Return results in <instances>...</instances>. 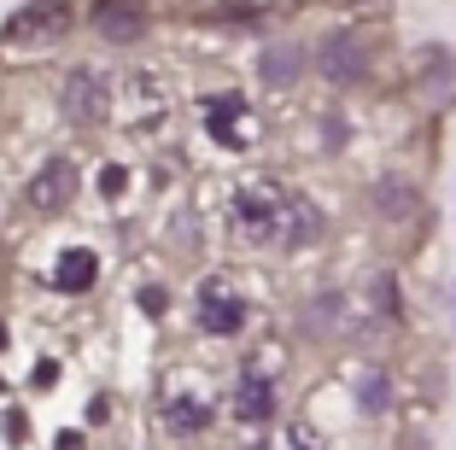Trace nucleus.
Masks as SVG:
<instances>
[{
	"instance_id": "9",
	"label": "nucleus",
	"mask_w": 456,
	"mask_h": 450,
	"mask_svg": "<svg viewBox=\"0 0 456 450\" xmlns=\"http://www.w3.org/2000/svg\"><path fill=\"white\" fill-rule=\"evenodd\" d=\"M94 252H82V246H70V252H59V269H53V281H59V292H88L94 287Z\"/></svg>"
},
{
	"instance_id": "11",
	"label": "nucleus",
	"mask_w": 456,
	"mask_h": 450,
	"mask_svg": "<svg viewBox=\"0 0 456 450\" xmlns=\"http://www.w3.org/2000/svg\"><path fill=\"white\" fill-rule=\"evenodd\" d=\"M293 77H298V47H269L264 53V82L281 88V82H293Z\"/></svg>"
},
{
	"instance_id": "5",
	"label": "nucleus",
	"mask_w": 456,
	"mask_h": 450,
	"mask_svg": "<svg viewBox=\"0 0 456 450\" xmlns=\"http://www.w3.org/2000/svg\"><path fill=\"white\" fill-rule=\"evenodd\" d=\"M70 193H77V164H70V159H47L41 176L24 187V205H29V211H59Z\"/></svg>"
},
{
	"instance_id": "18",
	"label": "nucleus",
	"mask_w": 456,
	"mask_h": 450,
	"mask_svg": "<svg viewBox=\"0 0 456 450\" xmlns=\"http://www.w3.org/2000/svg\"><path fill=\"white\" fill-rule=\"evenodd\" d=\"M252 450H264V445H252Z\"/></svg>"
},
{
	"instance_id": "3",
	"label": "nucleus",
	"mask_w": 456,
	"mask_h": 450,
	"mask_svg": "<svg viewBox=\"0 0 456 450\" xmlns=\"http://www.w3.org/2000/svg\"><path fill=\"white\" fill-rule=\"evenodd\" d=\"M59 100H65V118L70 123H100L111 111V82L100 77V70H88V65H77L65 77V88H59Z\"/></svg>"
},
{
	"instance_id": "1",
	"label": "nucleus",
	"mask_w": 456,
	"mask_h": 450,
	"mask_svg": "<svg viewBox=\"0 0 456 450\" xmlns=\"http://www.w3.org/2000/svg\"><path fill=\"white\" fill-rule=\"evenodd\" d=\"M293 199L298 193H281L275 182H246L234 193V228L257 246H287L293 234Z\"/></svg>"
},
{
	"instance_id": "4",
	"label": "nucleus",
	"mask_w": 456,
	"mask_h": 450,
	"mask_svg": "<svg viewBox=\"0 0 456 450\" xmlns=\"http://www.w3.org/2000/svg\"><path fill=\"white\" fill-rule=\"evenodd\" d=\"M193 316H200L205 333H240L246 328V299L228 281H205L200 299H193Z\"/></svg>"
},
{
	"instance_id": "13",
	"label": "nucleus",
	"mask_w": 456,
	"mask_h": 450,
	"mask_svg": "<svg viewBox=\"0 0 456 450\" xmlns=\"http://www.w3.org/2000/svg\"><path fill=\"white\" fill-rule=\"evenodd\" d=\"M357 404H362L369 415H375V410H387V404H392V386H387V374H362V380H357Z\"/></svg>"
},
{
	"instance_id": "7",
	"label": "nucleus",
	"mask_w": 456,
	"mask_h": 450,
	"mask_svg": "<svg viewBox=\"0 0 456 450\" xmlns=\"http://www.w3.org/2000/svg\"><path fill=\"white\" fill-rule=\"evenodd\" d=\"M362 65H369V59H362V41L346 36V29H339V36H328L322 47H316V70H322L328 82H357Z\"/></svg>"
},
{
	"instance_id": "16",
	"label": "nucleus",
	"mask_w": 456,
	"mask_h": 450,
	"mask_svg": "<svg viewBox=\"0 0 456 450\" xmlns=\"http://www.w3.org/2000/svg\"><path fill=\"white\" fill-rule=\"evenodd\" d=\"M287 450H316V445H310V433H305V427H298V433L287 438Z\"/></svg>"
},
{
	"instance_id": "2",
	"label": "nucleus",
	"mask_w": 456,
	"mask_h": 450,
	"mask_svg": "<svg viewBox=\"0 0 456 450\" xmlns=\"http://www.w3.org/2000/svg\"><path fill=\"white\" fill-rule=\"evenodd\" d=\"M65 29H70V0H24L0 29V47H47Z\"/></svg>"
},
{
	"instance_id": "17",
	"label": "nucleus",
	"mask_w": 456,
	"mask_h": 450,
	"mask_svg": "<svg viewBox=\"0 0 456 450\" xmlns=\"http://www.w3.org/2000/svg\"><path fill=\"white\" fill-rule=\"evenodd\" d=\"M451 305H456V287H451Z\"/></svg>"
},
{
	"instance_id": "14",
	"label": "nucleus",
	"mask_w": 456,
	"mask_h": 450,
	"mask_svg": "<svg viewBox=\"0 0 456 450\" xmlns=\"http://www.w3.org/2000/svg\"><path fill=\"white\" fill-rule=\"evenodd\" d=\"M375 310H387V316L398 310V287H392V275H380V281H375Z\"/></svg>"
},
{
	"instance_id": "15",
	"label": "nucleus",
	"mask_w": 456,
	"mask_h": 450,
	"mask_svg": "<svg viewBox=\"0 0 456 450\" xmlns=\"http://www.w3.org/2000/svg\"><path fill=\"white\" fill-rule=\"evenodd\" d=\"M141 310H152V316H159V310H164V292L147 287V292H141Z\"/></svg>"
},
{
	"instance_id": "8",
	"label": "nucleus",
	"mask_w": 456,
	"mask_h": 450,
	"mask_svg": "<svg viewBox=\"0 0 456 450\" xmlns=\"http://www.w3.org/2000/svg\"><path fill=\"white\" fill-rule=\"evenodd\" d=\"M234 415H240V421H269V415H275V392H269L264 374H240V386H234Z\"/></svg>"
},
{
	"instance_id": "10",
	"label": "nucleus",
	"mask_w": 456,
	"mask_h": 450,
	"mask_svg": "<svg viewBox=\"0 0 456 450\" xmlns=\"http://www.w3.org/2000/svg\"><path fill=\"white\" fill-rule=\"evenodd\" d=\"M375 205H380V217H410L416 211V187L403 182V176H387V182L375 187Z\"/></svg>"
},
{
	"instance_id": "6",
	"label": "nucleus",
	"mask_w": 456,
	"mask_h": 450,
	"mask_svg": "<svg viewBox=\"0 0 456 450\" xmlns=\"http://www.w3.org/2000/svg\"><path fill=\"white\" fill-rule=\"evenodd\" d=\"M147 0H94V29L106 41H141L147 36Z\"/></svg>"
},
{
	"instance_id": "12",
	"label": "nucleus",
	"mask_w": 456,
	"mask_h": 450,
	"mask_svg": "<svg viewBox=\"0 0 456 450\" xmlns=\"http://www.w3.org/2000/svg\"><path fill=\"white\" fill-rule=\"evenodd\" d=\"M205 421H211L205 404H193V397H170V427H175V433H200Z\"/></svg>"
}]
</instances>
